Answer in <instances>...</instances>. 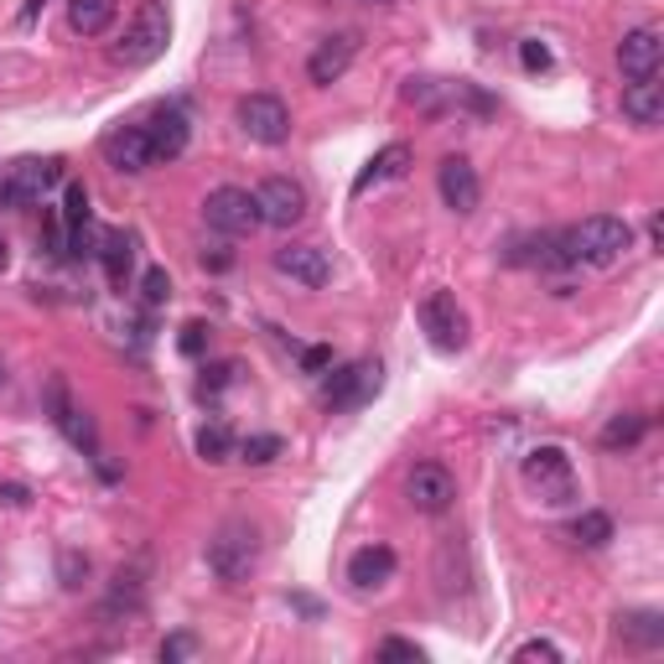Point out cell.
Listing matches in <instances>:
<instances>
[{
	"instance_id": "cell-19",
	"label": "cell",
	"mask_w": 664,
	"mask_h": 664,
	"mask_svg": "<svg viewBox=\"0 0 664 664\" xmlns=\"http://www.w3.org/2000/svg\"><path fill=\"white\" fill-rule=\"evenodd\" d=\"M623 115H628V125H639V130H654L664 119V83H660V73L654 79H633L623 89Z\"/></svg>"
},
{
	"instance_id": "cell-25",
	"label": "cell",
	"mask_w": 664,
	"mask_h": 664,
	"mask_svg": "<svg viewBox=\"0 0 664 664\" xmlns=\"http://www.w3.org/2000/svg\"><path fill=\"white\" fill-rule=\"evenodd\" d=\"M239 451V442H234V431L224 426V421H208V426L197 431V457H203V462H229V457H234Z\"/></svg>"
},
{
	"instance_id": "cell-13",
	"label": "cell",
	"mask_w": 664,
	"mask_h": 664,
	"mask_svg": "<svg viewBox=\"0 0 664 664\" xmlns=\"http://www.w3.org/2000/svg\"><path fill=\"white\" fill-rule=\"evenodd\" d=\"M374 390H379V364H374V358H358V364H343V369L322 385V400H328L332 411H353V405H364Z\"/></svg>"
},
{
	"instance_id": "cell-41",
	"label": "cell",
	"mask_w": 664,
	"mask_h": 664,
	"mask_svg": "<svg viewBox=\"0 0 664 664\" xmlns=\"http://www.w3.org/2000/svg\"><path fill=\"white\" fill-rule=\"evenodd\" d=\"M5 260H11V244H5V239H0V271H5Z\"/></svg>"
},
{
	"instance_id": "cell-31",
	"label": "cell",
	"mask_w": 664,
	"mask_h": 664,
	"mask_svg": "<svg viewBox=\"0 0 664 664\" xmlns=\"http://www.w3.org/2000/svg\"><path fill=\"white\" fill-rule=\"evenodd\" d=\"M83 576H89V556L62 550V586H83Z\"/></svg>"
},
{
	"instance_id": "cell-2",
	"label": "cell",
	"mask_w": 664,
	"mask_h": 664,
	"mask_svg": "<svg viewBox=\"0 0 664 664\" xmlns=\"http://www.w3.org/2000/svg\"><path fill=\"white\" fill-rule=\"evenodd\" d=\"M561 239H566L571 265H586V271H613V265L633 250V229H628L623 218H613V214L582 218V224L566 229Z\"/></svg>"
},
{
	"instance_id": "cell-26",
	"label": "cell",
	"mask_w": 664,
	"mask_h": 664,
	"mask_svg": "<svg viewBox=\"0 0 664 664\" xmlns=\"http://www.w3.org/2000/svg\"><path fill=\"white\" fill-rule=\"evenodd\" d=\"M571 540L586 550H603L613 540V519H607L603 508H586V514H576V525H571Z\"/></svg>"
},
{
	"instance_id": "cell-27",
	"label": "cell",
	"mask_w": 664,
	"mask_h": 664,
	"mask_svg": "<svg viewBox=\"0 0 664 664\" xmlns=\"http://www.w3.org/2000/svg\"><path fill=\"white\" fill-rule=\"evenodd\" d=\"M281 447H286V442H281V436H271V431H265V436H244V442H239V462L265 468V462H275V457H281Z\"/></svg>"
},
{
	"instance_id": "cell-18",
	"label": "cell",
	"mask_w": 664,
	"mask_h": 664,
	"mask_svg": "<svg viewBox=\"0 0 664 664\" xmlns=\"http://www.w3.org/2000/svg\"><path fill=\"white\" fill-rule=\"evenodd\" d=\"M415 161V151L405 146V140H390L385 151H374L369 167L353 176V197H364L369 187H385V182H394V176H405V167Z\"/></svg>"
},
{
	"instance_id": "cell-40",
	"label": "cell",
	"mask_w": 664,
	"mask_h": 664,
	"mask_svg": "<svg viewBox=\"0 0 664 664\" xmlns=\"http://www.w3.org/2000/svg\"><path fill=\"white\" fill-rule=\"evenodd\" d=\"M37 11H42V0H26V5H21V26H32V21H37Z\"/></svg>"
},
{
	"instance_id": "cell-17",
	"label": "cell",
	"mask_w": 664,
	"mask_h": 664,
	"mask_svg": "<svg viewBox=\"0 0 664 664\" xmlns=\"http://www.w3.org/2000/svg\"><path fill=\"white\" fill-rule=\"evenodd\" d=\"M271 265L281 275H291L296 286H307V291H322L332 281V260H328V250H317V244H286V250H275Z\"/></svg>"
},
{
	"instance_id": "cell-10",
	"label": "cell",
	"mask_w": 664,
	"mask_h": 664,
	"mask_svg": "<svg viewBox=\"0 0 664 664\" xmlns=\"http://www.w3.org/2000/svg\"><path fill=\"white\" fill-rule=\"evenodd\" d=\"M436 193L447 203L457 218L478 214V203H483V182H478V167L468 157H447L436 167Z\"/></svg>"
},
{
	"instance_id": "cell-3",
	"label": "cell",
	"mask_w": 664,
	"mask_h": 664,
	"mask_svg": "<svg viewBox=\"0 0 664 664\" xmlns=\"http://www.w3.org/2000/svg\"><path fill=\"white\" fill-rule=\"evenodd\" d=\"M254 566H260V529H254L250 519H229V525L208 540V571H214L224 586H239L254 576Z\"/></svg>"
},
{
	"instance_id": "cell-38",
	"label": "cell",
	"mask_w": 664,
	"mask_h": 664,
	"mask_svg": "<svg viewBox=\"0 0 664 664\" xmlns=\"http://www.w3.org/2000/svg\"><path fill=\"white\" fill-rule=\"evenodd\" d=\"M203 265H208V271H229V265H234V254H229V250H214V254H203Z\"/></svg>"
},
{
	"instance_id": "cell-24",
	"label": "cell",
	"mask_w": 664,
	"mask_h": 664,
	"mask_svg": "<svg viewBox=\"0 0 664 664\" xmlns=\"http://www.w3.org/2000/svg\"><path fill=\"white\" fill-rule=\"evenodd\" d=\"M649 436V415H639V411H628V415H613L603 426V447L607 451H628V447H639Z\"/></svg>"
},
{
	"instance_id": "cell-20",
	"label": "cell",
	"mask_w": 664,
	"mask_h": 664,
	"mask_svg": "<svg viewBox=\"0 0 664 664\" xmlns=\"http://www.w3.org/2000/svg\"><path fill=\"white\" fill-rule=\"evenodd\" d=\"M390 576H394V550L390 546L353 550V561H348L353 592H379V586H390Z\"/></svg>"
},
{
	"instance_id": "cell-21",
	"label": "cell",
	"mask_w": 664,
	"mask_h": 664,
	"mask_svg": "<svg viewBox=\"0 0 664 664\" xmlns=\"http://www.w3.org/2000/svg\"><path fill=\"white\" fill-rule=\"evenodd\" d=\"M119 16V0H68V26L79 37H104Z\"/></svg>"
},
{
	"instance_id": "cell-22",
	"label": "cell",
	"mask_w": 664,
	"mask_h": 664,
	"mask_svg": "<svg viewBox=\"0 0 664 664\" xmlns=\"http://www.w3.org/2000/svg\"><path fill=\"white\" fill-rule=\"evenodd\" d=\"M99 260H104L110 286L125 291V286H130V271H136V239H130V234H104V239H99Z\"/></svg>"
},
{
	"instance_id": "cell-1",
	"label": "cell",
	"mask_w": 664,
	"mask_h": 664,
	"mask_svg": "<svg viewBox=\"0 0 664 664\" xmlns=\"http://www.w3.org/2000/svg\"><path fill=\"white\" fill-rule=\"evenodd\" d=\"M167 47H172V11H167V0H140L136 16L125 21L119 42L110 47V58L136 73V68H151V62L167 58Z\"/></svg>"
},
{
	"instance_id": "cell-7",
	"label": "cell",
	"mask_w": 664,
	"mask_h": 664,
	"mask_svg": "<svg viewBox=\"0 0 664 664\" xmlns=\"http://www.w3.org/2000/svg\"><path fill=\"white\" fill-rule=\"evenodd\" d=\"M203 218H208V229H218V234H254L265 218H260V197L250 193V187H214V193L203 197Z\"/></svg>"
},
{
	"instance_id": "cell-32",
	"label": "cell",
	"mask_w": 664,
	"mask_h": 664,
	"mask_svg": "<svg viewBox=\"0 0 664 664\" xmlns=\"http://www.w3.org/2000/svg\"><path fill=\"white\" fill-rule=\"evenodd\" d=\"M514 660H546V664H556V660H561V649L550 644V639H529V644L514 649Z\"/></svg>"
},
{
	"instance_id": "cell-14",
	"label": "cell",
	"mask_w": 664,
	"mask_h": 664,
	"mask_svg": "<svg viewBox=\"0 0 664 664\" xmlns=\"http://www.w3.org/2000/svg\"><path fill=\"white\" fill-rule=\"evenodd\" d=\"M99 151H104V161L115 167V172L136 176L151 167V140H146V125H115V130H104V140H99Z\"/></svg>"
},
{
	"instance_id": "cell-33",
	"label": "cell",
	"mask_w": 664,
	"mask_h": 664,
	"mask_svg": "<svg viewBox=\"0 0 664 664\" xmlns=\"http://www.w3.org/2000/svg\"><path fill=\"white\" fill-rule=\"evenodd\" d=\"M203 348H208V322H187V328H182V353L197 358Z\"/></svg>"
},
{
	"instance_id": "cell-15",
	"label": "cell",
	"mask_w": 664,
	"mask_h": 664,
	"mask_svg": "<svg viewBox=\"0 0 664 664\" xmlns=\"http://www.w3.org/2000/svg\"><path fill=\"white\" fill-rule=\"evenodd\" d=\"M353 58H358V37H353V32H332V37H322L312 47V58H307V79H312L317 89H332V83L353 68Z\"/></svg>"
},
{
	"instance_id": "cell-34",
	"label": "cell",
	"mask_w": 664,
	"mask_h": 664,
	"mask_svg": "<svg viewBox=\"0 0 664 664\" xmlns=\"http://www.w3.org/2000/svg\"><path fill=\"white\" fill-rule=\"evenodd\" d=\"M187 654H197V639L193 633H172L167 644H161V660L172 664V660H187Z\"/></svg>"
},
{
	"instance_id": "cell-9",
	"label": "cell",
	"mask_w": 664,
	"mask_h": 664,
	"mask_svg": "<svg viewBox=\"0 0 664 664\" xmlns=\"http://www.w3.org/2000/svg\"><path fill=\"white\" fill-rule=\"evenodd\" d=\"M405 499H411L415 514H447L457 504V478L442 462H415L411 478H405Z\"/></svg>"
},
{
	"instance_id": "cell-28",
	"label": "cell",
	"mask_w": 664,
	"mask_h": 664,
	"mask_svg": "<svg viewBox=\"0 0 664 664\" xmlns=\"http://www.w3.org/2000/svg\"><path fill=\"white\" fill-rule=\"evenodd\" d=\"M83 224H89V187L68 182V193H62V229H83Z\"/></svg>"
},
{
	"instance_id": "cell-39",
	"label": "cell",
	"mask_w": 664,
	"mask_h": 664,
	"mask_svg": "<svg viewBox=\"0 0 664 664\" xmlns=\"http://www.w3.org/2000/svg\"><path fill=\"white\" fill-rule=\"evenodd\" d=\"M0 504H26V489H16V483H11V489H0Z\"/></svg>"
},
{
	"instance_id": "cell-6",
	"label": "cell",
	"mask_w": 664,
	"mask_h": 664,
	"mask_svg": "<svg viewBox=\"0 0 664 664\" xmlns=\"http://www.w3.org/2000/svg\"><path fill=\"white\" fill-rule=\"evenodd\" d=\"M234 119L254 146H286L291 140V110L281 94H244L234 104Z\"/></svg>"
},
{
	"instance_id": "cell-16",
	"label": "cell",
	"mask_w": 664,
	"mask_h": 664,
	"mask_svg": "<svg viewBox=\"0 0 664 664\" xmlns=\"http://www.w3.org/2000/svg\"><path fill=\"white\" fill-rule=\"evenodd\" d=\"M660 58H664V37L660 26H633L623 42H618V68H623V79H654L660 73Z\"/></svg>"
},
{
	"instance_id": "cell-35",
	"label": "cell",
	"mask_w": 664,
	"mask_h": 664,
	"mask_svg": "<svg viewBox=\"0 0 664 664\" xmlns=\"http://www.w3.org/2000/svg\"><path fill=\"white\" fill-rule=\"evenodd\" d=\"M379 660H411V664H421V649H415L411 639H385V644H379Z\"/></svg>"
},
{
	"instance_id": "cell-36",
	"label": "cell",
	"mask_w": 664,
	"mask_h": 664,
	"mask_svg": "<svg viewBox=\"0 0 664 664\" xmlns=\"http://www.w3.org/2000/svg\"><path fill=\"white\" fill-rule=\"evenodd\" d=\"M322 369H332V348H328V343L301 348V374H322Z\"/></svg>"
},
{
	"instance_id": "cell-29",
	"label": "cell",
	"mask_w": 664,
	"mask_h": 664,
	"mask_svg": "<svg viewBox=\"0 0 664 664\" xmlns=\"http://www.w3.org/2000/svg\"><path fill=\"white\" fill-rule=\"evenodd\" d=\"M140 296H146V307H167L172 301V275L161 271V265H151V271L140 275Z\"/></svg>"
},
{
	"instance_id": "cell-37",
	"label": "cell",
	"mask_w": 664,
	"mask_h": 664,
	"mask_svg": "<svg viewBox=\"0 0 664 664\" xmlns=\"http://www.w3.org/2000/svg\"><path fill=\"white\" fill-rule=\"evenodd\" d=\"M229 379H234V364H218V369H208V374H203V394H218Z\"/></svg>"
},
{
	"instance_id": "cell-23",
	"label": "cell",
	"mask_w": 664,
	"mask_h": 664,
	"mask_svg": "<svg viewBox=\"0 0 664 664\" xmlns=\"http://www.w3.org/2000/svg\"><path fill=\"white\" fill-rule=\"evenodd\" d=\"M618 639L633 649H660L664 644V618L660 613H649V607H639V613H618Z\"/></svg>"
},
{
	"instance_id": "cell-5",
	"label": "cell",
	"mask_w": 664,
	"mask_h": 664,
	"mask_svg": "<svg viewBox=\"0 0 664 664\" xmlns=\"http://www.w3.org/2000/svg\"><path fill=\"white\" fill-rule=\"evenodd\" d=\"M525 483L535 493H540V504H571L576 499V472H571V457H566V447H535L525 457Z\"/></svg>"
},
{
	"instance_id": "cell-30",
	"label": "cell",
	"mask_w": 664,
	"mask_h": 664,
	"mask_svg": "<svg viewBox=\"0 0 664 664\" xmlns=\"http://www.w3.org/2000/svg\"><path fill=\"white\" fill-rule=\"evenodd\" d=\"M519 62H525L529 73H546V68H550L556 58H550V47H546V42H535V37H529V42H519Z\"/></svg>"
},
{
	"instance_id": "cell-12",
	"label": "cell",
	"mask_w": 664,
	"mask_h": 664,
	"mask_svg": "<svg viewBox=\"0 0 664 664\" xmlns=\"http://www.w3.org/2000/svg\"><path fill=\"white\" fill-rule=\"evenodd\" d=\"M254 197H260V218L271 229H296L307 218V193H301V182H291V176H265Z\"/></svg>"
},
{
	"instance_id": "cell-11",
	"label": "cell",
	"mask_w": 664,
	"mask_h": 664,
	"mask_svg": "<svg viewBox=\"0 0 664 664\" xmlns=\"http://www.w3.org/2000/svg\"><path fill=\"white\" fill-rule=\"evenodd\" d=\"M140 125H146V140H151V157L157 161H176L187 151V140H193V119H187L182 104H157Z\"/></svg>"
},
{
	"instance_id": "cell-43",
	"label": "cell",
	"mask_w": 664,
	"mask_h": 664,
	"mask_svg": "<svg viewBox=\"0 0 664 664\" xmlns=\"http://www.w3.org/2000/svg\"><path fill=\"white\" fill-rule=\"evenodd\" d=\"M0 379H5V374H0Z\"/></svg>"
},
{
	"instance_id": "cell-4",
	"label": "cell",
	"mask_w": 664,
	"mask_h": 664,
	"mask_svg": "<svg viewBox=\"0 0 664 664\" xmlns=\"http://www.w3.org/2000/svg\"><path fill=\"white\" fill-rule=\"evenodd\" d=\"M62 182V161L58 157H21L5 167L0 176V208H26V203H42Z\"/></svg>"
},
{
	"instance_id": "cell-8",
	"label": "cell",
	"mask_w": 664,
	"mask_h": 664,
	"mask_svg": "<svg viewBox=\"0 0 664 664\" xmlns=\"http://www.w3.org/2000/svg\"><path fill=\"white\" fill-rule=\"evenodd\" d=\"M421 328H426L431 348H442V353L468 348V312L457 307L451 291H431L426 301H421Z\"/></svg>"
},
{
	"instance_id": "cell-42",
	"label": "cell",
	"mask_w": 664,
	"mask_h": 664,
	"mask_svg": "<svg viewBox=\"0 0 664 664\" xmlns=\"http://www.w3.org/2000/svg\"><path fill=\"white\" fill-rule=\"evenodd\" d=\"M364 5H394V0H364Z\"/></svg>"
}]
</instances>
